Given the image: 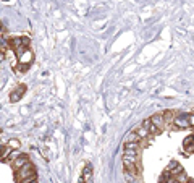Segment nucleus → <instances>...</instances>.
Returning a JSON list of instances; mask_svg holds the SVG:
<instances>
[{"label":"nucleus","mask_w":194,"mask_h":183,"mask_svg":"<svg viewBox=\"0 0 194 183\" xmlns=\"http://www.w3.org/2000/svg\"><path fill=\"white\" fill-rule=\"evenodd\" d=\"M29 177H36V170H34V165L31 162H28L24 167L16 172V178H18L20 181H23V180L29 178Z\"/></svg>","instance_id":"1"},{"label":"nucleus","mask_w":194,"mask_h":183,"mask_svg":"<svg viewBox=\"0 0 194 183\" xmlns=\"http://www.w3.org/2000/svg\"><path fill=\"white\" fill-rule=\"evenodd\" d=\"M173 125L176 128H188V127H191L189 122H188V115H180V117H176L173 120Z\"/></svg>","instance_id":"2"},{"label":"nucleus","mask_w":194,"mask_h":183,"mask_svg":"<svg viewBox=\"0 0 194 183\" xmlns=\"http://www.w3.org/2000/svg\"><path fill=\"white\" fill-rule=\"evenodd\" d=\"M32 183H37V181H32Z\"/></svg>","instance_id":"17"},{"label":"nucleus","mask_w":194,"mask_h":183,"mask_svg":"<svg viewBox=\"0 0 194 183\" xmlns=\"http://www.w3.org/2000/svg\"><path fill=\"white\" fill-rule=\"evenodd\" d=\"M10 147H13V149H16V147H20V141H16V139H11L10 143Z\"/></svg>","instance_id":"15"},{"label":"nucleus","mask_w":194,"mask_h":183,"mask_svg":"<svg viewBox=\"0 0 194 183\" xmlns=\"http://www.w3.org/2000/svg\"><path fill=\"white\" fill-rule=\"evenodd\" d=\"M147 130H149V133H151L152 136H155V135L160 133V130H159V128L155 127V125L152 123V120H151V123H149V127H147Z\"/></svg>","instance_id":"9"},{"label":"nucleus","mask_w":194,"mask_h":183,"mask_svg":"<svg viewBox=\"0 0 194 183\" xmlns=\"http://www.w3.org/2000/svg\"><path fill=\"white\" fill-rule=\"evenodd\" d=\"M141 141H142V139L139 138V135L136 133V131H133V130H131L129 133L123 138V143H125V144H126V143H141Z\"/></svg>","instance_id":"7"},{"label":"nucleus","mask_w":194,"mask_h":183,"mask_svg":"<svg viewBox=\"0 0 194 183\" xmlns=\"http://www.w3.org/2000/svg\"><path fill=\"white\" fill-rule=\"evenodd\" d=\"M125 156H133V157H139V151L136 149H125Z\"/></svg>","instance_id":"11"},{"label":"nucleus","mask_w":194,"mask_h":183,"mask_svg":"<svg viewBox=\"0 0 194 183\" xmlns=\"http://www.w3.org/2000/svg\"><path fill=\"white\" fill-rule=\"evenodd\" d=\"M194 144V135L192 136H188V138L185 139V147H189Z\"/></svg>","instance_id":"12"},{"label":"nucleus","mask_w":194,"mask_h":183,"mask_svg":"<svg viewBox=\"0 0 194 183\" xmlns=\"http://www.w3.org/2000/svg\"><path fill=\"white\" fill-rule=\"evenodd\" d=\"M125 149H136V151H141V147H139V143H126V144H125Z\"/></svg>","instance_id":"10"},{"label":"nucleus","mask_w":194,"mask_h":183,"mask_svg":"<svg viewBox=\"0 0 194 183\" xmlns=\"http://www.w3.org/2000/svg\"><path fill=\"white\" fill-rule=\"evenodd\" d=\"M81 178L86 181V183H92V180H94V173H92V167H91V164H88L86 165V169L83 170V177Z\"/></svg>","instance_id":"4"},{"label":"nucleus","mask_w":194,"mask_h":183,"mask_svg":"<svg viewBox=\"0 0 194 183\" xmlns=\"http://www.w3.org/2000/svg\"><path fill=\"white\" fill-rule=\"evenodd\" d=\"M188 122H189L191 127H194V113H191V115H188Z\"/></svg>","instance_id":"16"},{"label":"nucleus","mask_w":194,"mask_h":183,"mask_svg":"<svg viewBox=\"0 0 194 183\" xmlns=\"http://www.w3.org/2000/svg\"><path fill=\"white\" fill-rule=\"evenodd\" d=\"M133 131H136V133L139 135V138H141V139H147V138H151V136H152V135L149 133V130L144 128L142 125H138V127H134Z\"/></svg>","instance_id":"5"},{"label":"nucleus","mask_w":194,"mask_h":183,"mask_svg":"<svg viewBox=\"0 0 194 183\" xmlns=\"http://www.w3.org/2000/svg\"><path fill=\"white\" fill-rule=\"evenodd\" d=\"M28 162H29V161H28V156H24V154H23V156H20L18 159H16V161L11 162V165H13V169L16 170V172H18V170L24 167Z\"/></svg>","instance_id":"3"},{"label":"nucleus","mask_w":194,"mask_h":183,"mask_svg":"<svg viewBox=\"0 0 194 183\" xmlns=\"http://www.w3.org/2000/svg\"><path fill=\"white\" fill-rule=\"evenodd\" d=\"M21 91H24V86H21L20 89H16V91H15V93H16V94H13V96H11V101H18V94H20V96L23 94V93H21Z\"/></svg>","instance_id":"14"},{"label":"nucleus","mask_w":194,"mask_h":183,"mask_svg":"<svg viewBox=\"0 0 194 183\" xmlns=\"http://www.w3.org/2000/svg\"><path fill=\"white\" fill-rule=\"evenodd\" d=\"M151 120H152V123L155 125V127L159 128V130H163V125H165V118H163V115H154V117H151Z\"/></svg>","instance_id":"8"},{"label":"nucleus","mask_w":194,"mask_h":183,"mask_svg":"<svg viewBox=\"0 0 194 183\" xmlns=\"http://www.w3.org/2000/svg\"><path fill=\"white\" fill-rule=\"evenodd\" d=\"M176 180H178L180 183H188V177H186V173L183 172V173H180L178 177H175Z\"/></svg>","instance_id":"13"},{"label":"nucleus","mask_w":194,"mask_h":183,"mask_svg":"<svg viewBox=\"0 0 194 183\" xmlns=\"http://www.w3.org/2000/svg\"><path fill=\"white\" fill-rule=\"evenodd\" d=\"M168 170L172 172L173 177H178L180 173H183V167H181L178 162H175V161H172V162L168 164Z\"/></svg>","instance_id":"6"}]
</instances>
